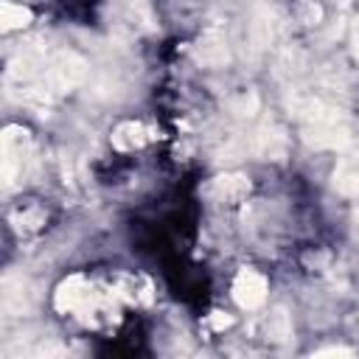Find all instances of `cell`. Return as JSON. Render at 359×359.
I'll return each mask as SVG.
<instances>
[{
	"label": "cell",
	"mask_w": 359,
	"mask_h": 359,
	"mask_svg": "<svg viewBox=\"0 0 359 359\" xmlns=\"http://www.w3.org/2000/svg\"><path fill=\"white\" fill-rule=\"evenodd\" d=\"M233 297L241 309H258L266 297V280L252 269H241L233 283Z\"/></svg>",
	"instance_id": "cell-1"
},
{
	"label": "cell",
	"mask_w": 359,
	"mask_h": 359,
	"mask_svg": "<svg viewBox=\"0 0 359 359\" xmlns=\"http://www.w3.org/2000/svg\"><path fill=\"white\" fill-rule=\"evenodd\" d=\"M334 185L348 196H359V151L339 160L334 171Z\"/></svg>",
	"instance_id": "cell-2"
},
{
	"label": "cell",
	"mask_w": 359,
	"mask_h": 359,
	"mask_svg": "<svg viewBox=\"0 0 359 359\" xmlns=\"http://www.w3.org/2000/svg\"><path fill=\"white\" fill-rule=\"evenodd\" d=\"M216 191H219V196L224 202H236L250 191V182L244 177H219L216 180Z\"/></svg>",
	"instance_id": "cell-3"
},
{
	"label": "cell",
	"mask_w": 359,
	"mask_h": 359,
	"mask_svg": "<svg viewBox=\"0 0 359 359\" xmlns=\"http://www.w3.org/2000/svg\"><path fill=\"white\" fill-rule=\"evenodd\" d=\"M258 154H264V157H280L283 154V149H286V137L280 135V132H275V129H264L261 135H258Z\"/></svg>",
	"instance_id": "cell-4"
},
{
	"label": "cell",
	"mask_w": 359,
	"mask_h": 359,
	"mask_svg": "<svg viewBox=\"0 0 359 359\" xmlns=\"http://www.w3.org/2000/svg\"><path fill=\"white\" fill-rule=\"evenodd\" d=\"M0 17H3V28H6V31H11V28H22V25H28L31 11H28V8H22V6H17V3H3Z\"/></svg>",
	"instance_id": "cell-5"
},
{
	"label": "cell",
	"mask_w": 359,
	"mask_h": 359,
	"mask_svg": "<svg viewBox=\"0 0 359 359\" xmlns=\"http://www.w3.org/2000/svg\"><path fill=\"white\" fill-rule=\"evenodd\" d=\"M140 132L143 129L137 123H123V126H118V132L112 135V140H115L118 149H135V146L143 143V135Z\"/></svg>",
	"instance_id": "cell-6"
},
{
	"label": "cell",
	"mask_w": 359,
	"mask_h": 359,
	"mask_svg": "<svg viewBox=\"0 0 359 359\" xmlns=\"http://www.w3.org/2000/svg\"><path fill=\"white\" fill-rule=\"evenodd\" d=\"M199 59L208 62V65H219L227 59V48L222 39H205V45L199 48Z\"/></svg>",
	"instance_id": "cell-7"
},
{
	"label": "cell",
	"mask_w": 359,
	"mask_h": 359,
	"mask_svg": "<svg viewBox=\"0 0 359 359\" xmlns=\"http://www.w3.org/2000/svg\"><path fill=\"white\" fill-rule=\"evenodd\" d=\"M266 331H269V337L272 339H286L289 334H292V325H289V317H286V311H275V314H269V320H266Z\"/></svg>",
	"instance_id": "cell-8"
},
{
	"label": "cell",
	"mask_w": 359,
	"mask_h": 359,
	"mask_svg": "<svg viewBox=\"0 0 359 359\" xmlns=\"http://www.w3.org/2000/svg\"><path fill=\"white\" fill-rule=\"evenodd\" d=\"M255 107H258V101H255L252 93H250V95H241V98L236 101V112H238V115H252Z\"/></svg>",
	"instance_id": "cell-9"
},
{
	"label": "cell",
	"mask_w": 359,
	"mask_h": 359,
	"mask_svg": "<svg viewBox=\"0 0 359 359\" xmlns=\"http://www.w3.org/2000/svg\"><path fill=\"white\" fill-rule=\"evenodd\" d=\"M210 325H213V328H227V325H230V317H222V314L216 311V314L210 317Z\"/></svg>",
	"instance_id": "cell-10"
},
{
	"label": "cell",
	"mask_w": 359,
	"mask_h": 359,
	"mask_svg": "<svg viewBox=\"0 0 359 359\" xmlns=\"http://www.w3.org/2000/svg\"><path fill=\"white\" fill-rule=\"evenodd\" d=\"M353 50H356V56H359V31H356V36H353Z\"/></svg>",
	"instance_id": "cell-11"
},
{
	"label": "cell",
	"mask_w": 359,
	"mask_h": 359,
	"mask_svg": "<svg viewBox=\"0 0 359 359\" xmlns=\"http://www.w3.org/2000/svg\"><path fill=\"white\" fill-rule=\"evenodd\" d=\"M353 222H356V230H359V213H356V216H353Z\"/></svg>",
	"instance_id": "cell-12"
}]
</instances>
